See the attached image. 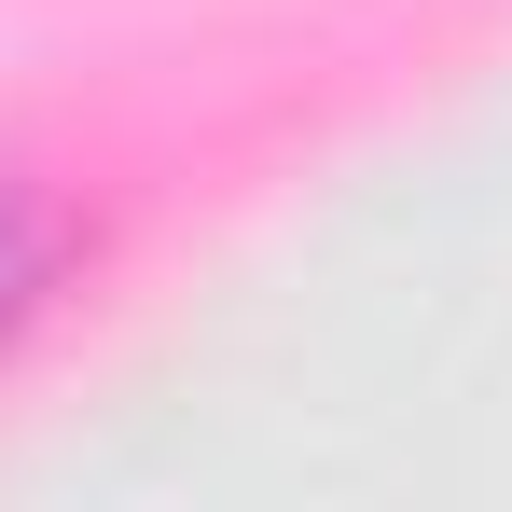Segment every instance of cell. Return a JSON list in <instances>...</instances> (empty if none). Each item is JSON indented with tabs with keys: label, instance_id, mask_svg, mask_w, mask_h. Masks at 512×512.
Returning <instances> with one entry per match:
<instances>
[{
	"label": "cell",
	"instance_id": "obj_1",
	"mask_svg": "<svg viewBox=\"0 0 512 512\" xmlns=\"http://www.w3.org/2000/svg\"><path fill=\"white\" fill-rule=\"evenodd\" d=\"M42 291H56V222L28 194H0V346L42 319Z\"/></svg>",
	"mask_w": 512,
	"mask_h": 512
}]
</instances>
